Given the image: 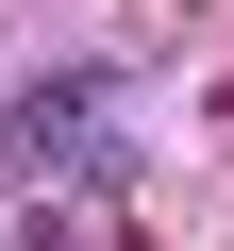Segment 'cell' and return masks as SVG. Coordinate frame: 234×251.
Listing matches in <instances>:
<instances>
[{"instance_id":"1","label":"cell","mask_w":234,"mask_h":251,"mask_svg":"<svg viewBox=\"0 0 234 251\" xmlns=\"http://www.w3.org/2000/svg\"><path fill=\"white\" fill-rule=\"evenodd\" d=\"M100 134V84H50V100H17L0 117V168H34V151H84Z\"/></svg>"}]
</instances>
